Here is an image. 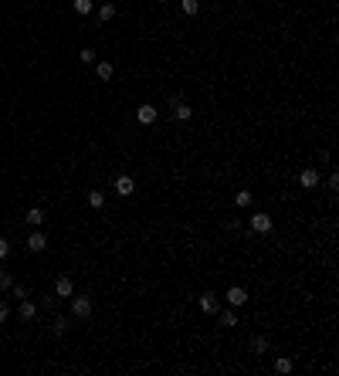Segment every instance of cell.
Segmentation results:
<instances>
[{
	"label": "cell",
	"mask_w": 339,
	"mask_h": 376,
	"mask_svg": "<svg viewBox=\"0 0 339 376\" xmlns=\"http://www.w3.org/2000/svg\"><path fill=\"white\" fill-rule=\"evenodd\" d=\"M92 299H88V295H72V319H92Z\"/></svg>",
	"instance_id": "1"
},
{
	"label": "cell",
	"mask_w": 339,
	"mask_h": 376,
	"mask_svg": "<svg viewBox=\"0 0 339 376\" xmlns=\"http://www.w3.org/2000/svg\"><path fill=\"white\" fill-rule=\"evenodd\" d=\"M227 305H231V308H241V305H245L248 301V292L245 288H241V285H231V288H227Z\"/></svg>",
	"instance_id": "2"
},
{
	"label": "cell",
	"mask_w": 339,
	"mask_h": 376,
	"mask_svg": "<svg viewBox=\"0 0 339 376\" xmlns=\"http://www.w3.org/2000/svg\"><path fill=\"white\" fill-rule=\"evenodd\" d=\"M271 227H275V221H271L268 214H251V230H254V234H268Z\"/></svg>",
	"instance_id": "3"
},
{
	"label": "cell",
	"mask_w": 339,
	"mask_h": 376,
	"mask_svg": "<svg viewBox=\"0 0 339 376\" xmlns=\"http://www.w3.org/2000/svg\"><path fill=\"white\" fill-rule=\"evenodd\" d=\"M299 183L305 190H316V187H319V169H316V166H305L299 173Z\"/></svg>",
	"instance_id": "4"
},
{
	"label": "cell",
	"mask_w": 339,
	"mask_h": 376,
	"mask_svg": "<svg viewBox=\"0 0 339 376\" xmlns=\"http://www.w3.org/2000/svg\"><path fill=\"white\" fill-rule=\"evenodd\" d=\"M170 102H173V119H176V122H187L190 115H193V109H190L187 102H180L176 95H170Z\"/></svg>",
	"instance_id": "5"
},
{
	"label": "cell",
	"mask_w": 339,
	"mask_h": 376,
	"mask_svg": "<svg viewBox=\"0 0 339 376\" xmlns=\"http://www.w3.org/2000/svg\"><path fill=\"white\" fill-rule=\"evenodd\" d=\"M55 295L58 299H72V295H75V282H72L68 275H61V278L55 282Z\"/></svg>",
	"instance_id": "6"
},
{
	"label": "cell",
	"mask_w": 339,
	"mask_h": 376,
	"mask_svg": "<svg viewBox=\"0 0 339 376\" xmlns=\"http://www.w3.org/2000/svg\"><path fill=\"white\" fill-rule=\"evenodd\" d=\"M44 247H48V237H44V234H41L38 227H34V230H31V237H27V251H34V254H41Z\"/></svg>",
	"instance_id": "7"
},
{
	"label": "cell",
	"mask_w": 339,
	"mask_h": 376,
	"mask_svg": "<svg viewBox=\"0 0 339 376\" xmlns=\"http://www.w3.org/2000/svg\"><path fill=\"white\" fill-rule=\"evenodd\" d=\"M197 305H200V312H207V315H214V312H217V305H221V299H217L214 292H204Z\"/></svg>",
	"instance_id": "8"
},
{
	"label": "cell",
	"mask_w": 339,
	"mask_h": 376,
	"mask_svg": "<svg viewBox=\"0 0 339 376\" xmlns=\"http://www.w3.org/2000/svg\"><path fill=\"white\" fill-rule=\"evenodd\" d=\"M115 193H119V197H132V193H136V180H132V176H119V180H115Z\"/></svg>",
	"instance_id": "9"
},
{
	"label": "cell",
	"mask_w": 339,
	"mask_h": 376,
	"mask_svg": "<svg viewBox=\"0 0 339 376\" xmlns=\"http://www.w3.org/2000/svg\"><path fill=\"white\" fill-rule=\"evenodd\" d=\"M136 119H139L143 126H153V122H156V105H150V102H146V105H139Z\"/></svg>",
	"instance_id": "10"
},
{
	"label": "cell",
	"mask_w": 339,
	"mask_h": 376,
	"mask_svg": "<svg viewBox=\"0 0 339 376\" xmlns=\"http://www.w3.org/2000/svg\"><path fill=\"white\" fill-rule=\"evenodd\" d=\"M24 221H27V224H31V227H41V224H44V221H48V214H44V210H41V207H31V210H27V214H24Z\"/></svg>",
	"instance_id": "11"
},
{
	"label": "cell",
	"mask_w": 339,
	"mask_h": 376,
	"mask_svg": "<svg viewBox=\"0 0 339 376\" xmlns=\"http://www.w3.org/2000/svg\"><path fill=\"white\" fill-rule=\"evenodd\" d=\"M34 315H38V305L31 299H20V319L24 322H34Z\"/></svg>",
	"instance_id": "12"
},
{
	"label": "cell",
	"mask_w": 339,
	"mask_h": 376,
	"mask_svg": "<svg viewBox=\"0 0 339 376\" xmlns=\"http://www.w3.org/2000/svg\"><path fill=\"white\" fill-rule=\"evenodd\" d=\"M95 75L102 78V81H109V78L115 75V68H112V61H95Z\"/></svg>",
	"instance_id": "13"
},
{
	"label": "cell",
	"mask_w": 339,
	"mask_h": 376,
	"mask_svg": "<svg viewBox=\"0 0 339 376\" xmlns=\"http://www.w3.org/2000/svg\"><path fill=\"white\" fill-rule=\"evenodd\" d=\"M95 17H98V24H109V20L115 17V3H102V7L95 10Z\"/></svg>",
	"instance_id": "14"
},
{
	"label": "cell",
	"mask_w": 339,
	"mask_h": 376,
	"mask_svg": "<svg viewBox=\"0 0 339 376\" xmlns=\"http://www.w3.org/2000/svg\"><path fill=\"white\" fill-rule=\"evenodd\" d=\"M251 200H254V193H251V190H238V193H234V204H238V210L251 207Z\"/></svg>",
	"instance_id": "15"
},
{
	"label": "cell",
	"mask_w": 339,
	"mask_h": 376,
	"mask_svg": "<svg viewBox=\"0 0 339 376\" xmlns=\"http://www.w3.org/2000/svg\"><path fill=\"white\" fill-rule=\"evenodd\" d=\"M88 207H92V210L105 207V193H102V190H88Z\"/></svg>",
	"instance_id": "16"
},
{
	"label": "cell",
	"mask_w": 339,
	"mask_h": 376,
	"mask_svg": "<svg viewBox=\"0 0 339 376\" xmlns=\"http://www.w3.org/2000/svg\"><path fill=\"white\" fill-rule=\"evenodd\" d=\"M95 10V0H75V14L78 17H88Z\"/></svg>",
	"instance_id": "17"
},
{
	"label": "cell",
	"mask_w": 339,
	"mask_h": 376,
	"mask_svg": "<svg viewBox=\"0 0 339 376\" xmlns=\"http://www.w3.org/2000/svg\"><path fill=\"white\" fill-rule=\"evenodd\" d=\"M68 325H72V322L65 319V315H58V319L51 322V332H55V336H65V332H68Z\"/></svg>",
	"instance_id": "18"
},
{
	"label": "cell",
	"mask_w": 339,
	"mask_h": 376,
	"mask_svg": "<svg viewBox=\"0 0 339 376\" xmlns=\"http://www.w3.org/2000/svg\"><path fill=\"white\" fill-rule=\"evenodd\" d=\"M275 373H292V359H288V356H278V359H275Z\"/></svg>",
	"instance_id": "19"
},
{
	"label": "cell",
	"mask_w": 339,
	"mask_h": 376,
	"mask_svg": "<svg viewBox=\"0 0 339 376\" xmlns=\"http://www.w3.org/2000/svg\"><path fill=\"white\" fill-rule=\"evenodd\" d=\"M251 349H254L258 356H261V353H268V339H264V336H254V339H251Z\"/></svg>",
	"instance_id": "20"
},
{
	"label": "cell",
	"mask_w": 339,
	"mask_h": 376,
	"mask_svg": "<svg viewBox=\"0 0 339 376\" xmlns=\"http://www.w3.org/2000/svg\"><path fill=\"white\" fill-rule=\"evenodd\" d=\"M10 285H14V275L10 271H0V292H10Z\"/></svg>",
	"instance_id": "21"
},
{
	"label": "cell",
	"mask_w": 339,
	"mask_h": 376,
	"mask_svg": "<svg viewBox=\"0 0 339 376\" xmlns=\"http://www.w3.org/2000/svg\"><path fill=\"white\" fill-rule=\"evenodd\" d=\"M197 10H200V0H183V14H187V17H193Z\"/></svg>",
	"instance_id": "22"
},
{
	"label": "cell",
	"mask_w": 339,
	"mask_h": 376,
	"mask_svg": "<svg viewBox=\"0 0 339 376\" xmlns=\"http://www.w3.org/2000/svg\"><path fill=\"white\" fill-rule=\"evenodd\" d=\"M221 325H238V312H234V308H227L224 315H221Z\"/></svg>",
	"instance_id": "23"
},
{
	"label": "cell",
	"mask_w": 339,
	"mask_h": 376,
	"mask_svg": "<svg viewBox=\"0 0 339 376\" xmlns=\"http://www.w3.org/2000/svg\"><path fill=\"white\" fill-rule=\"evenodd\" d=\"M78 58H82L85 65H95V48H82V51H78Z\"/></svg>",
	"instance_id": "24"
},
{
	"label": "cell",
	"mask_w": 339,
	"mask_h": 376,
	"mask_svg": "<svg viewBox=\"0 0 339 376\" xmlns=\"http://www.w3.org/2000/svg\"><path fill=\"white\" fill-rule=\"evenodd\" d=\"M10 292H14V299H27V295H31L24 285H10Z\"/></svg>",
	"instance_id": "25"
},
{
	"label": "cell",
	"mask_w": 339,
	"mask_h": 376,
	"mask_svg": "<svg viewBox=\"0 0 339 376\" xmlns=\"http://www.w3.org/2000/svg\"><path fill=\"white\" fill-rule=\"evenodd\" d=\"M7 319H10V305H7V301H0V325H3Z\"/></svg>",
	"instance_id": "26"
},
{
	"label": "cell",
	"mask_w": 339,
	"mask_h": 376,
	"mask_svg": "<svg viewBox=\"0 0 339 376\" xmlns=\"http://www.w3.org/2000/svg\"><path fill=\"white\" fill-rule=\"evenodd\" d=\"M7 254H10V241H7V237H0V261H3Z\"/></svg>",
	"instance_id": "27"
},
{
	"label": "cell",
	"mask_w": 339,
	"mask_h": 376,
	"mask_svg": "<svg viewBox=\"0 0 339 376\" xmlns=\"http://www.w3.org/2000/svg\"><path fill=\"white\" fill-rule=\"evenodd\" d=\"M156 3H163V0H156Z\"/></svg>",
	"instance_id": "28"
}]
</instances>
